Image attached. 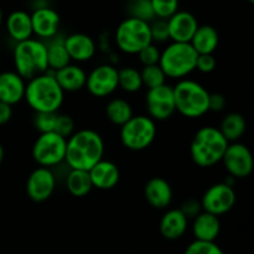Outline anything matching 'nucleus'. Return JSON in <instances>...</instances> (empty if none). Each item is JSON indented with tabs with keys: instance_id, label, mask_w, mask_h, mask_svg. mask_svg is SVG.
<instances>
[{
	"instance_id": "nucleus-1",
	"label": "nucleus",
	"mask_w": 254,
	"mask_h": 254,
	"mask_svg": "<svg viewBox=\"0 0 254 254\" xmlns=\"http://www.w3.org/2000/svg\"><path fill=\"white\" fill-rule=\"evenodd\" d=\"M104 149L101 134L92 129H81L67 138L64 161L69 169L88 171L103 159Z\"/></svg>"
},
{
	"instance_id": "nucleus-2",
	"label": "nucleus",
	"mask_w": 254,
	"mask_h": 254,
	"mask_svg": "<svg viewBox=\"0 0 254 254\" xmlns=\"http://www.w3.org/2000/svg\"><path fill=\"white\" fill-rule=\"evenodd\" d=\"M24 99L34 112H59L64 104V92L57 83L54 71L49 69L29 79Z\"/></svg>"
},
{
	"instance_id": "nucleus-3",
	"label": "nucleus",
	"mask_w": 254,
	"mask_h": 254,
	"mask_svg": "<svg viewBox=\"0 0 254 254\" xmlns=\"http://www.w3.org/2000/svg\"><path fill=\"white\" fill-rule=\"evenodd\" d=\"M228 141L220 129L206 126L198 129L190 144V156L200 168H211L222 160Z\"/></svg>"
},
{
	"instance_id": "nucleus-4",
	"label": "nucleus",
	"mask_w": 254,
	"mask_h": 254,
	"mask_svg": "<svg viewBox=\"0 0 254 254\" xmlns=\"http://www.w3.org/2000/svg\"><path fill=\"white\" fill-rule=\"evenodd\" d=\"M175 109L181 116L190 119L201 118L208 113V98L210 93L207 89L193 79H179L173 87Z\"/></svg>"
},
{
	"instance_id": "nucleus-5",
	"label": "nucleus",
	"mask_w": 254,
	"mask_h": 254,
	"mask_svg": "<svg viewBox=\"0 0 254 254\" xmlns=\"http://www.w3.org/2000/svg\"><path fill=\"white\" fill-rule=\"evenodd\" d=\"M12 57L15 71L27 81L49 71L46 44L41 40L31 37L16 42Z\"/></svg>"
},
{
	"instance_id": "nucleus-6",
	"label": "nucleus",
	"mask_w": 254,
	"mask_h": 254,
	"mask_svg": "<svg viewBox=\"0 0 254 254\" xmlns=\"http://www.w3.org/2000/svg\"><path fill=\"white\" fill-rule=\"evenodd\" d=\"M197 52L190 42H171L161 51L159 66L166 78L183 79L196 69Z\"/></svg>"
},
{
	"instance_id": "nucleus-7",
	"label": "nucleus",
	"mask_w": 254,
	"mask_h": 254,
	"mask_svg": "<svg viewBox=\"0 0 254 254\" xmlns=\"http://www.w3.org/2000/svg\"><path fill=\"white\" fill-rule=\"evenodd\" d=\"M151 42L150 22L144 20L129 16L116 30L117 46L127 55H136Z\"/></svg>"
},
{
	"instance_id": "nucleus-8",
	"label": "nucleus",
	"mask_w": 254,
	"mask_h": 254,
	"mask_svg": "<svg viewBox=\"0 0 254 254\" xmlns=\"http://www.w3.org/2000/svg\"><path fill=\"white\" fill-rule=\"evenodd\" d=\"M156 123L149 116H133L121 127L122 144L131 151H141L154 143L156 138Z\"/></svg>"
},
{
	"instance_id": "nucleus-9",
	"label": "nucleus",
	"mask_w": 254,
	"mask_h": 254,
	"mask_svg": "<svg viewBox=\"0 0 254 254\" xmlns=\"http://www.w3.org/2000/svg\"><path fill=\"white\" fill-rule=\"evenodd\" d=\"M67 139L55 131L40 133L31 149L32 159L45 168H52L62 161L66 155Z\"/></svg>"
},
{
	"instance_id": "nucleus-10",
	"label": "nucleus",
	"mask_w": 254,
	"mask_h": 254,
	"mask_svg": "<svg viewBox=\"0 0 254 254\" xmlns=\"http://www.w3.org/2000/svg\"><path fill=\"white\" fill-rule=\"evenodd\" d=\"M236 200L237 195L233 186L226 183H217L205 191L200 202L203 211L221 216L230 212L235 207Z\"/></svg>"
},
{
	"instance_id": "nucleus-11",
	"label": "nucleus",
	"mask_w": 254,
	"mask_h": 254,
	"mask_svg": "<svg viewBox=\"0 0 254 254\" xmlns=\"http://www.w3.org/2000/svg\"><path fill=\"white\" fill-rule=\"evenodd\" d=\"M222 164L230 176L235 179H245L253 171V155L245 144L233 141L228 144L222 156Z\"/></svg>"
},
{
	"instance_id": "nucleus-12",
	"label": "nucleus",
	"mask_w": 254,
	"mask_h": 254,
	"mask_svg": "<svg viewBox=\"0 0 254 254\" xmlns=\"http://www.w3.org/2000/svg\"><path fill=\"white\" fill-rule=\"evenodd\" d=\"M148 116L154 121H166L175 113V99L173 87L164 83L161 86L150 88L145 97Z\"/></svg>"
},
{
	"instance_id": "nucleus-13",
	"label": "nucleus",
	"mask_w": 254,
	"mask_h": 254,
	"mask_svg": "<svg viewBox=\"0 0 254 254\" xmlns=\"http://www.w3.org/2000/svg\"><path fill=\"white\" fill-rule=\"evenodd\" d=\"M84 87L97 98L111 96L118 88V69L112 64H99L87 74Z\"/></svg>"
},
{
	"instance_id": "nucleus-14",
	"label": "nucleus",
	"mask_w": 254,
	"mask_h": 254,
	"mask_svg": "<svg viewBox=\"0 0 254 254\" xmlns=\"http://www.w3.org/2000/svg\"><path fill=\"white\" fill-rule=\"evenodd\" d=\"M56 189V176L50 168L39 166L29 175L26 181V193L34 202H45Z\"/></svg>"
},
{
	"instance_id": "nucleus-15",
	"label": "nucleus",
	"mask_w": 254,
	"mask_h": 254,
	"mask_svg": "<svg viewBox=\"0 0 254 254\" xmlns=\"http://www.w3.org/2000/svg\"><path fill=\"white\" fill-rule=\"evenodd\" d=\"M31 15L32 32L40 39L50 40L57 36L60 29V15L56 10L49 6L37 7Z\"/></svg>"
},
{
	"instance_id": "nucleus-16",
	"label": "nucleus",
	"mask_w": 254,
	"mask_h": 254,
	"mask_svg": "<svg viewBox=\"0 0 254 254\" xmlns=\"http://www.w3.org/2000/svg\"><path fill=\"white\" fill-rule=\"evenodd\" d=\"M169 40L174 42H190L198 27V21L189 11H176L168 20Z\"/></svg>"
},
{
	"instance_id": "nucleus-17",
	"label": "nucleus",
	"mask_w": 254,
	"mask_h": 254,
	"mask_svg": "<svg viewBox=\"0 0 254 254\" xmlns=\"http://www.w3.org/2000/svg\"><path fill=\"white\" fill-rule=\"evenodd\" d=\"M64 42L71 61L86 62L96 55V42L87 34L74 32L64 37Z\"/></svg>"
},
{
	"instance_id": "nucleus-18",
	"label": "nucleus",
	"mask_w": 254,
	"mask_h": 254,
	"mask_svg": "<svg viewBox=\"0 0 254 254\" xmlns=\"http://www.w3.org/2000/svg\"><path fill=\"white\" fill-rule=\"evenodd\" d=\"M89 176L93 188L98 190H112L116 188L121 179L119 169L113 161L111 160H99L94 166L88 170Z\"/></svg>"
},
{
	"instance_id": "nucleus-19",
	"label": "nucleus",
	"mask_w": 254,
	"mask_h": 254,
	"mask_svg": "<svg viewBox=\"0 0 254 254\" xmlns=\"http://www.w3.org/2000/svg\"><path fill=\"white\" fill-rule=\"evenodd\" d=\"M25 79L16 71L0 73V101L14 106L21 102L25 96Z\"/></svg>"
},
{
	"instance_id": "nucleus-20",
	"label": "nucleus",
	"mask_w": 254,
	"mask_h": 254,
	"mask_svg": "<svg viewBox=\"0 0 254 254\" xmlns=\"http://www.w3.org/2000/svg\"><path fill=\"white\" fill-rule=\"evenodd\" d=\"M144 196L151 207L163 210L173 201V189L165 179L153 178L145 184Z\"/></svg>"
},
{
	"instance_id": "nucleus-21",
	"label": "nucleus",
	"mask_w": 254,
	"mask_h": 254,
	"mask_svg": "<svg viewBox=\"0 0 254 254\" xmlns=\"http://www.w3.org/2000/svg\"><path fill=\"white\" fill-rule=\"evenodd\" d=\"M189 220L186 216L181 212L180 208H173L164 213L159 225L160 235L166 240H179L185 235L188 230Z\"/></svg>"
},
{
	"instance_id": "nucleus-22",
	"label": "nucleus",
	"mask_w": 254,
	"mask_h": 254,
	"mask_svg": "<svg viewBox=\"0 0 254 254\" xmlns=\"http://www.w3.org/2000/svg\"><path fill=\"white\" fill-rule=\"evenodd\" d=\"M54 74L64 92H78L86 86L87 73L78 64H68L55 71Z\"/></svg>"
},
{
	"instance_id": "nucleus-23",
	"label": "nucleus",
	"mask_w": 254,
	"mask_h": 254,
	"mask_svg": "<svg viewBox=\"0 0 254 254\" xmlns=\"http://www.w3.org/2000/svg\"><path fill=\"white\" fill-rule=\"evenodd\" d=\"M221 231L218 216L201 211L192 221V233L197 241L215 242Z\"/></svg>"
},
{
	"instance_id": "nucleus-24",
	"label": "nucleus",
	"mask_w": 254,
	"mask_h": 254,
	"mask_svg": "<svg viewBox=\"0 0 254 254\" xmlns=\"http://www.w3.org/2000/svg\"><path fill=\"white\" fill-rule=\"evenodd\" d=\"M6 30L9 36L15 42L24 41V40L31 39L32 32L31 15L24 10H15L7 16L6 19Z\"/></svg>"
},
{
	"instance_id": "nucleus-25",
	"label": "nucleus",
	"mask_w": 254,
	"mask_h": 254,
	"mask_svg": "<svg viewBox=\"0 0 254 254\" xmlns=\"http://www.w3.org/2000/svg\"><path fill=\"white\" fill-rule=\"evenodd\" d=\"M220 36L217 30L211 25H198L190 44L198 55L213 54L217 50Z\"/></svg>"
},
{
	"instance_id": "nucleus-26",
	"label": "nucleus",
	"mask_w": 254,
	"mask_h": 254,
	"mask_svg": "<svg viewBox=\"0 0 254 254\" xmlns=\"http://www.w3.org/2000/svg\"><path fill=\"white\" fill-rule=\"evenodd\" d=\"M218 129L222 135L227 139L228 143H233V141H238L245 135L246 129H247V122L242 114L232 112L221 121Z\"/></svg>"
},
{
	"instance_id": "nucleus-27",
	"label": "nucleus",
	"mask_w": 254,
	"mask_h": 254,
	"mask_svg": "<svg viewBox=\"0 0 254 254\" xmlns=\"http://www.w3.org/2000/svg\"><path fill=\"white\" fill-rule=\"evenodd\" d=\"M66 188L74 197H83L88 195L93 189L88 171L69 169V173L67 174L66 178Z\"/></svg>"
},
{
	"instance_id": "nucleus-28",
	"label": "nucleus",
	"mask_w": 254,
	"mask_h": 254,
	"mask_svg": "<svg viewBox=\"0 0 254 254\" xmlns=\"http://www.w3.org/2000/svg\"><path fill=\"white\" fill-rule=\"evenodd\" d=\"M64 37L55 36L50 39L51 41L46 44L47 50V64H49V69L51 71H57V69L62 68V67L67 66L71 64V59L68 56L66 47H64Z\"/></svg>"
},
{
	"instance_id": "nucleus-29",
	"label": "nucleus",
	"mask_w": 254,
	"mask_h": 254,
	"mask_svg": "<svg viewBox=\"0 0 254 254\" xmlns=\"http://www.w3.org/2000/svg\"><path fill=\"white\" fill-rule=\"evenodd\" d=\"M106 116L111 123L114 126L122 127L126 122H128L133 114V108L130 103L123 98H113L107 103Z\"/></svg>"
},
{
	"instance_id": "nucleus-30",
	"label": "nucleus",
	"mask_w": 254,
	"mask_h": 254,
	"mask_svg": "<svg viewBox=\"0 0 254 254\" xmlns=\"http://www.w3.org/2000/svg\"><path fill=\"white\" fill-rule=\"evenodd\" d=\"M118 87L127 93H135L143 87L140 71L134 67H123L118 69Z\"/></svg>"
},
{
	"instance_id": "nucleus-31",
	"label": "nucleus",
	"mask_w": 254,
	"mask_h": 254,
	"mask_svg": "<svg viewBox=\"0 0 254 254\" xmlns=\"http://www.w3.org/2000/svg\"><path fill=\"white\" fill-rule=\"evenodd\" d=\"M141 82L143 86L146 88H155V87L161 86L166 83V76L161 67L158 64H149V66H143V69L140 71Z\"/></svg>"
},
{
	"instance_id": "nucleus-32",
	"label": "nucleus",
	"mask_w": 254,
	"mask_h": 254,
	"mask_svg": "<svg viewBox=\"0 0 254 254\" xmlns=\"http://www.w3.org/2000/svg\"><path fill=\"white\" fill-rule=\"evenodd\" d=\"M128 11L131 17L144 20V21H153L155 19L150 0H129Z\"/></svg>"
},
{
	"instance_id": "nucleus-33",
	"label": "nucleus",
	"mask_w": 254,
	"mask_h": 254,
	"mask_svg": "<svg viewBox=\"0 0 254 254\" xmlns=\"http://www.w3.org/2000/svg\"><path fill=\"white\" fill-rule=\"evenodd\" d=\"M155 19L168 20L179 10V0H150Z\"/></svg>"
},
{
	"instance_id": "nucleus-34",
	"label": "nucleus",
	"mask_w": 254,
	"mask_h": 254,
	"mask_svg": "<svg viewBox=\"0 0 254 254\" xmlns=\"http://www.w3.org/2000/svg\"><path fill=\"white\" fill-rule=\"evenodd\" d=\"M59 112H35L34 126L39 133L54 131L56 117Z\"/></svg>"
},
{
	"instance_id": "nucleus-35",
	"label": "nucleus",
	"mask_w": 254,
	"mask_h": 254,
	"mask_svg": "<svg viewBox=\"0 0 254 254\" xmlns=\"http://www.w3.org/2000/svg\"><path fill=\"white\" fill-rule=\"evenodd\" d=\"M184 254H225L215 242L195 240L188 246Z\"/></svg>"
},
{
	"instance_id": "nucleus-36",
	"label": "nucleus",
	"mask_w": 254,
	"mask_h": 254,
	"mask_svg": "<svg viewBox=\"0 0 254 254\" xmlns=\"http://www.w3.org/2000/svg\"><path fill=\"white\" fill-rule=\"evenodd\" d=\"M160 54L161 51L158 49L154 42L149 44L148 46H145L144 49H141L138 52V59L140 61V64L143 66H149V64H158L159 60H160Z\"/></svg>"
},
{
	"instance_id": "nucleus-37",
	"label": "nucleus",
	"mask_w": 254,
	"mask_h": 254,
	"mask_svg": "<svg viewBox=\"0 0 254 254\" xmlns=\"http://www.w3.org/2000/svg\"><path fill=\"white\" fill-rule=\"evenodd\" d=\"M55 133L59 135L64 136V138H68L71 134L74 131V121L72 117L67 116V114H60L57 113L56 123H55Z\"/></svg>"
},
{
	"instance_id": "nucleus-38",
	"label": "nucleus",
	"mask_w": 254,
	"mask_h": 254,
	"mask_svg": "<svg viewBox=\"0 0 254 254\" xmlns=\"http://www.w3.org/2000/svg\"><path fill=\"white\" fill-rule=\"evenodd\" d=\"M150 34L153 42H165L169 40L168 21L164 19H156L150 24Z\"/></svg>"
},
{
	"instance_id": "nucleus-39",
	"label": "nucleus",
	"mask_w": 254,
	"mask_h": 254,
	"mask_svg": "<svg viewBox=\"0 0 254 254\" xmlns=\"http://www.w3.org/2000/svg\"><path fill=\"white\" fill-rule=\"evenodd\" d=\"M216 62L215 56L213 54H201L197 55V60H196V69L200 71L201 73H211L215 71L216 68Z\"/></svg>"
},
{
	"instance_id": "nucleus-40",
	"label": "nucleus",
	"mask_w": 254,
	"mask_h": 254,
	"mask_svg": "<svg viewBox=\"0 0 254 254\" xmlns=\"http://www.w3.org/2000/svg\"><path fill=\"white\" fill-rule=\"evenodd\" d=\"M180 210L181 212L186 216L188 220H193V218L202 211V206H201L200 201L193 200V198H189V200L184 201Z\"/></svg>"
},
{
	"instance_id": "nucleus-41",
	"label": "nucleus",
	"mask_w": 254,
	"mask_h": 254,
	"mask_svg": "<svg viewBox=\"0 0 254 254\" xmlns=\"http://www.w3.org/2000/svg\"><path fill=\"white\" fill-rule=\"evenodd\" d=\"M226 108V98L221 93H210L208 98V111L222 112Z\"/></svg>"
},
{
	"instance_id": "nucleus-42",
	"label": "nucleus",
	"mask_w": 254,
	"mask_h": 254,
	"mask_svg": "<svg viewBox=\"0 0 254 254\" xmlns=\"http://www.w3.org/2000/svg\"><path fill=\"white\" fill-rule=\"evenodd\" d=\"M12 106L0 101V126H4L11 119Z\"/></svg>"
},
{
	"instance_id": "nucleus-43",
	"label": "nucleus",
	"mask_w": 254,
	"mask_h": 254,
	"mask_svg": "<svg viewBox=\"0 0 254 254\" xmlns=\"http://www.w3.org/2000/svg\"><path fill=\"white\" fill-rule=\"evenodd\" d=\"M2 160H4V148H2V145L0 144V165H1Z\"/></svg>"
},
{
	"instance_id": "nucleus-44",
	"label": "nucleus",
	"mask_w": 254,
	"mask_h": 254,
	"mask_svg": "<svg viewBox=\"0 0 254 254\" xmlns=\"http://www.w3.org/2000/svg\"><path fill=\"white\" fill-rule=\"evenodd\" d=\"M1 22H2V11H1V7H0V26H1Z\"/></svg>"
},
{
	"instance_id": "nucleus-45",
	"label": "nucleus",
	"mask_w": 254,
	"mask_h": 254,
	"mask_svg": "<svg viewBox=\"0 0 254 254\" xmlns=\"http://www.w3.org/2000/svg\"><path fill=\"white\" fill-rule=\"evenodd\" d=\"M254 1V0H250V2H253Z\"/></svg>"
}]
</instances>
